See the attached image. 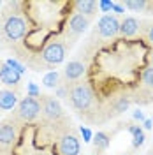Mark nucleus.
I'll return each mask as SVG.
<instances>
[{
  "label": "nucleus",
  "instance_id": "nucleus-6",
  "mask_svg": "<svg viewBox=\"0 0 153 155\" xmlns=\"http://www.w3.org/2000/svg\"><path fill=\"white\" fill-rule=\"evenodd\" d=\"M57 148L60 155H81V146H79V137L72 129L63 130L58 136Z\"/></svg>",
  "mask_w": 153,
  "mask_h": 155
},
{
  "label": "nucleus",
  "instance_id": "nucleus-20",
  "mask_svg": "<svg viewBox=\"0 0 153 155\" xmlns=\"http://www.w3.org/2000/svg\"><path fill=\"white\" fill-rule=\"evenodd\" d=\"M141 25H144V27H141V30H139V32H143L144 41H146L150 46H153V25L150 23V21H143Z\"/></svg>",
  "mask_w": 153,
  "mask_h": 155
},
{
  "label": "nucleus",
  "instance_id": "nucleus-33",
  "mask_svg": "<svg viewBox=\"0 0 153 155\" xmlns=\"http://www.w3.org/2000/svg\"><path fill=\"white\" fill-rule=\"evenodd\" d=\"M151 155H153V150H151Z\"/></svg>",
  "mask_w": 153,
  "mask_h": 155
},
{
  "label": "nucleus",
  "instance_id": "nucleus-7",
  "mask_svg": "<svg viewBox=\"0 0 153 155\" xmlns=\"http://www.w3.org/2000/svg\"><path fill=\"white\" fill-rule=\"evenodd\" d=\"M65 51H67V42L62 41H49L42 49V62L48 65H58L63 62L65 58Z\"/></svg>",
  "mask_w": 153,
  "mask_h": 155
},
{
  "label": "nucleus",
  "instance_id": "nucleus-23",
  "mask_svg": "<svg viewBox=\"0 0 153 155\" xmlns=\"http://www.w3.org/2000/svg\"><path fill=\"white\" fill-rule=\"evenodd\" d=\"M5 64H7V65H9L11 69H14L16 72H19V74H23V72H25V67H23V65H21L19 62H16V60H12V58H9V60H7Z\"/></svg>",
  "mask_w": 153,
  "mask_h": 155
},
{
  "label": "nucleus",
  "instance_id": "nucleus-16",
  "mask_svg": "<svg viewBox=\"0 0 153 155\" xmlns=\"http://www.w3.org/2000/svg\"><path fill=\"white\" fill-rule=\"evenodd\" d=\"M141 81H143V88L153 92V67H146L143 71V76H141Z\"/></svg>",
  "mask_w": 153,
  "mask_h": 155
},
{
  "label": "nucleus",
  "instance_id": "nucleus-12",
  "mask_svg": "<svg viewBox=\"0 0 153 155\" xmlns=\"http://www.w3.org/2000/svg\"><path fill=\"white\" fill-rule=\"evenodd\" d=\"M0 81L5 85V87H19V81H21V74L16 72L14 69H11L7 64H2L0 65Z\"/></svg>",
  "mask_w": 153,
  "mask_h": 155
},
{
  "label": "nucleus",
  "instance_id": "nucleus-5",
  "mask_svg": "<svg viewBox=\"0 0 153 155\" xmlns=\"http://www.w3.org/2000/svg\"><path fill=\"white\" fill-rule=\"evenodd\" d=\"M39 101H41V115L44 118V122L57 124L58 120L63 118V109H62V104L58 102V99L51 95H41Z\"/></svg>",
  "mask_w": 153,
  "mask_h": 155
},
{
  "label": "nucleus",
  "instance_id": "nucleus-32",
  "mask_svg": "<svg viewBox=\"0 0 153 155\" xmlns=\"http://www.w3.org/2000/svg\"><path fill=\"white\" fill-rule=\"evenodd\" d=\"M0 7H2V2H0Z\"/></svg>",
  "mask_w": 153,
  "mask_h": 155
},
{
  "label": "nucleus",
  "instance_id": "nucleus-1",
  "mask_svg": "<svg viewBox=\"0 0 153 155\" xmlns=\"http://www.w3.org/2000/svg\"><path fill=\"white\" fill-rule=\"evenodd\" d=\"M14 7V4L11 2L7 4V7L4 11V14H2V32H4V35L7 41H19V39L25 37V34H27V21L25 18L19 14L18 11L12 9Z\"/></svg>",
  "mask_w": 153,
  "mask_h": 155
},
{
  "label": "nucleus",
  "instance_id": "nucleus-31",
  "mask_svg": "<svg viewBox=\"0 0 153 155\" xmlns=\"http://www.w3.org/2000/svg\"><path fill=\"white\" fill-rule=\"evenodd\" d=\"M148 9H150V11L153 12V2H148Z\"/></svg>",
  "mask_w": 153,
  "mask_h": 155
},
{
  "label": "nucleus",
  "instance_id": "nucleus-22",
  "mask_svg": "<svg viewBox=\"0 0 153 155\" xmlns=\"http://www.w3.org/2000/svg\"><path fill=\"white\" fill-rule=\"evenodd\" d=\"M55 94H57L58 99H67V95H69L67 83H63V85H58V87L55 88Z\"/></svg>",
  "mask_w": 153,
  "mask_h": 155
},
{
  "label": "nucleus",
  "instance_id": "nucleus-30",
  "mask_svg": "<svg viewBox=\"0 0 153 155\" xmlns=\"http://www.w3.org/2000/svg\"><path fill=\"white\" fill-rule=\"evenodd\" d=\"M148 62L151 64V67H153V49H151V53H150V57H148Z\"/></svg>",
  "mask_w": 153,
  "mask_h": 155
},
{
  "label": "nucleus",
  "instance_id": "nucleus-9",
  "mask_svg": "<svg viewBox=\"0 0 153 155\" xmlns=\"http://www.w3.org/2000/svg\"><path fill=\"white\" fill-rule=\"evenodd\" d=\"M116 34H120V19L115 14H104L97 23L95 35H99L100 39H111Z\"/></svg>",
  "mask_w": 153,
  "mask_h": 155
},
{
  "label": "nucleus",
  "instance_id": "nucleus-18",
  "mask_svg": "<svg viewBox=\"0 0 153 155\" xmlns=\"http://www.w3.org/2000/svg\"><path fill=\"white\" fill-rule=\"evenodd\" d=\"M93 145H95L97 150H106L109 146V136L106 132H97L93 136Z\"/></svg>",
  "mask_w": 153,
  "mask_h": 155
},
{
  "label": "nucleus",
  "instance_id": "nucleus-34",
  "mask_svg": "<svg viewBox=\"0 0 153 155\" xmlns=\"http://www.w3.org/2000/svg\"><path fill=\"white\" fill-rule=\"evenodd\" d=\"M151 122H153V118H151Z\"/></svg>",
  "mask_w": 153,
  "mask_h": 155
},
{
  "label": "nucleus",
  "instance_id": "nucleus-26",
  "mask_svg": "<svg viewBox=\"0 0 153 155\" xmlns=\"http://www.w3.org/2000/svg\"><path fill=\"white\" fill-rule=\"evenodd\" d=\"M27 95L30 97H41V92H39V88L35 83H28V94Z\"/></svg>",
  "mask_w": 153,
  "mask_h": 155
},
{
  "label": "nucleus",
  "instance_id": "nucleus-25",
  "mask_svg": "<svg viewBox=\"0 0 153 155\" xmlns=\"http://www.w3.org/2000/svg\"><path fill=\"white\" fill-rule=\"evenodd\" d=\"M79 130H81V136H83V141H86V143H88V141H92L93 134H92V130H90L88 127H81Z\"/></svg>",
  "mask_w": 153,
  "mask_h": 155
},
{
  "label": "nucleus",
  "instance_id": "nucleus-24",
  "mask_svg": "<svg viewBox=\"0 0 153 155\" xmlns=\"http://www.w3.org/2000/svg\"><path fill=\"white\" fill-rule=\"evenodd\" d=\"M99 7L102 12H109V11H113V2H109V0H102V2H99Z\"/></svg>",
  "mask_w": 153,
  "mask_h": 155
},
{
  "label": "nucleus",
  "instance_id": "nucleus-17",
  "mask_svg": "<svg viewBox=\"0 0 153 155\" xmlns=\"http://www.w3.org/2000/svg\"><path fill=\"white\" fill-rule=\"evenodd\" d=\"M123 5L129 7L132 12H141V11L148 9V2L146 0H127V2H123Z\"/></svg>",
  "mask_w": 153,
  "mask_h": 155
},
{
  "label": "nucleus",
  "instance_id": "nucleus-27",
  "mask_svg": "<svg viewBox=\"0 0 153 155\" xmlns=\"http://www.w3.org/2000/svg\"><path fill=\"white\" fill-rule=\"evenodd\" d=\"M113 11L116 14H123L125 12V5L123 4H118V2H113Z\"/></svg>",
  "mask_w": 153,
  "mask_h": 155
},
{
  "label": "nucleus",
  "instance_id": "nucleus-15",
  "mask_svg": "<svg viewBox=\"0 0 153 155\" xmlns=\"http://www.w3.org/2000/svg\"><path fill=\"white\" fill-rule=\"evenodd\" d=\"M129 132L132 134V146H134V148L143 146L144 139H146L143 127H141V125H130V127H129Z\"/></svg>",
  "mask_w": 153,
  "mask_h": 155
},
{
  "label": "nucleus",
  "instance_id": "nucleus-19",
  "mask_svg": "<svg viewBox=\"0 0 153 155\" xmlns=\"http://www.w3.org/2000/svg\"><path fill=\"white\" fill-rule=\"evenodd\" d=\"M42 83L48 88H57L58 85H60V74H58L57 71H51V72H48V74L44 76Z\"/></svg>",
  "mask_w": 153,
  "mask_h": 155
},
{
  "label": "nucleus",
  "instance_id": "nucleus-4",
  "mask_svg": "<svg viewBox=\"0 0 153 155\" xmlns=\"http://www.w3.org/2000/svg\"><path fill=\"white\" fill-rule=\"evenodd\" d=\"M18 129L19 122L14 116H11L0 124V153L2 155H7L11 148L14 146L16 139H18Z\"/></svg>",
  "mask_w": 153,
  "mask_h": 155
},
{
  "label": "nucleus",
  "instance_id": "nucleus-28",
  "mask_svg": "<svg viewBox=\"0 0 153 155\" xmlns=\"http://www.w3.org/2000/svg\"><path fill=\"white\" fill-rule=\"evenodd\" d=\"M134 118H135V120H139V122H144V120H146V118H144V115H143V111H139V109H137V111H134Z\"/></svg>",
  "mask_w": 153,
  "mask_h": 155
},
{
  "label": "nucleus",
  "instance_id": "nucleus-29",
  "mask_svg": "<svg viewBox=\"0 0 153 155\" xmlns=\"http://www.w3.org/2000/svg\"><path fill=\"white\" fill-rule=\"evenodd\" d=\"M143 127H144V129H148V130H150V129H153V122H151V120H148V118H146V120L143 122Z\"/></svg>",
  "mask_w": 153,
  "mask_h": 155
},
{
  "label": "nucleus",
  "instance_id": "nucleus-14",
  "mask_svg": "<svg viewBox=\"0 0 153 155\" xmlns=\"http://www.w3.org/2000/svg\"><path fill=\"white\" fill-rule=\"evenodd\" d=\"M97 7H99V4L97 2H93V0H79V2H76V12H79V14H83V16H86V18L93 19V16L97 14Z\"/></svg>",
  "mask_w": 153,
  "mask_h": 155
},
{
  "label": "nucleus",
  "instance_id": "nucleus-21",
  "mask_svg": "<svg viewBox=\"0 0 153 155\" xmlns=\"http://www.w3.org/2000/svg\"><path fill=\"white\" fill-rule=\"evenodd\" d=\"M130 97H127V95H122V97H118V101H116V113H122V111H125L127 107H129V104H130Z\"/></svg>",
  "mask_w": 153,
  "mask_h": 155
},
{
  "label": "nucleus",
  "instance_id": "nucleus-13",
  "mask_svg": "<svg viewBox=\"0 0 153 155\" xmlns=\"http://www.w3.org/2000/svg\"><path fill=\"white\" fill-rule=\"evenodd\" d=\"M14 106H18V95L9 88L0 90V111H9Z\"/></svg>",
  "mask_w": 153,
  "mask_h": 155
},
{
  "label": "nucleus",
  "instance_id": "nucleus-10",
  "mask_svg": "<svg viewBox=\"0 0 153 155\" xmlns=\"http://www.w3.org/2000/svg\"><path fill=\"white\" fill-rule=\"evenodd\" d=\"M85 64L83 62H79V60H70L65 69H63V79H65V83H74V81H79L81 76L85 74Z\"/></svg>",
  "mask_w": 153,
  "mask_h": 155
},
{
  "label": "nucleus",
  "instance_id": "nucleus-3",
  "mask_svg": "<svg viewBox=\"0 0 153 155\" xmlns=\"http://www.w3.org/2000/svg\"><path fill=\"white\" fill-rule=\"evenodd\" d=\"M41 115V101L39 97H23L16 106L14 111V118L19 124H32L37 120V116Z\"/></svg>",
  "mask_w": 153,
  "mask_h": 155
},
{
  "label": "nucleus",
  "instance_id": "nucleus-35",
  "mask_svg": "<svg viewBox=\"0 0 153 155\" xmlns=\"http://www.w3.org/2000/svg\"><path fill=\"white\" fill-rule=\"evenodd\" d=\"M150 155H151V153H150Z\"/></svg>",
  "mask_w": 153,
  "mask_h": 155
},
{
  "label": "nucleus",
  "instance_id": "nucleus-8",
  "mask_svg": "<svg viewBox=\"0 0 153 155\" xmlns=\"http://www.w3.org/2000/svg\"><path fill=\"white\" fill-rule=\"evenodd\" d=\"M90 23H92L90 18H86V16H83V14H79V12H74L67 21V27H65V39L72 42L74 39H77L88 27H90Z\"/></svg>",
  "mask_w": 153,
  "mask_h": 155
},
{
  "label": "nucleus",
  "instance_id": "nucleus-2",
  "mask_svg": "<svg viewBox=\"0 0 153 155\" xmlns=\"http://www.w3.org/2000/svg\"><path fill=\"white\" fill-rule=\"evenodd\" d=\"M69 88V95L67 99L70 101V106L77 109L79 113H85L88 111L92 104H93V92L90 85L86 81H74V83H67Z\"/></svg>",
  "mask_w": 153,
  "mask_h": 155
},
{
  "label": "nucleus",
  "instance_id": "nucleus-11",
  "mask_svg": "<svg viewBox=\"0 0 153 155\" xmlns=\"http://www.w3.org/2000/svg\"><path fill=\"white\" fill-rule=\"evenodd\" d=\"M141 30V21L134 16H125L120 21V35L122 37H134Z\"/></svg>",
  "mask_w": 153,
  "mask_h": 155
}]
</instances>
